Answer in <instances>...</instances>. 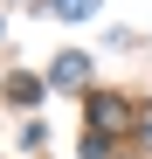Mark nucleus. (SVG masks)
<instances>
[{"label":"nucleus","instance_id":"obj_1","mask_svg":"<svg viewBox=\"0 0 152 159\" xmlns=\"http://www.w3.org/2000/svg\"><path fill=\"white\" fill-rule=\"evenodd\" d=\"M83 69H90V62H76V56H62V62H56V83H62V90H69V83H83Z\"/></svg>","mask_w":152,"mask_h":159},{"label":"nucleus","instance_id":"obj_2","mask_svg":"<svg viewBox=\"0 0 152 159\" xmlns=\"http://www.w3.org/2000/svg\"><path fill=\"white\" fill-rule=\"evenodd\" d=\"M56 14L62 21H83V14H97V0H56Z\"/></svg>","mask_w":152,"mask_h":159}]
</instances>
